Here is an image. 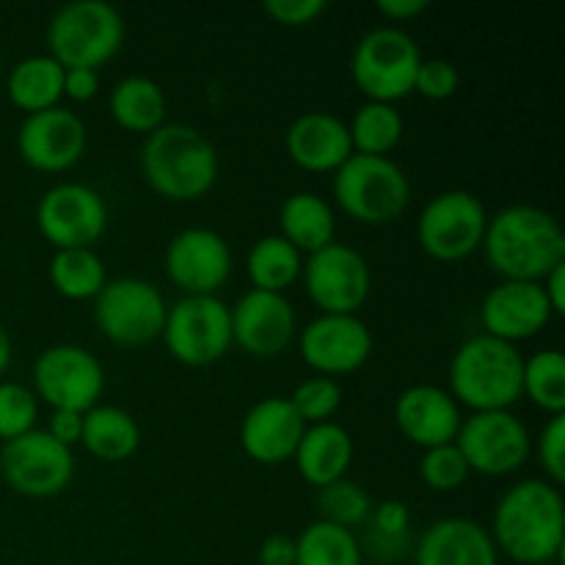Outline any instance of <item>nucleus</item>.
I'll return each instance as SVG.
<instances>
[{"label":"nucleus","mask_w":565,"mask_h":565,"mask_svg":"<svg viewBox=\"0 0 565 565\" xmlns=\"http://www.w3.org/2000/svg\"><path fill=\"white\" fill-rule=\"evenodd\" d=\"M497 552L522 565H546L563 555L565 502L561 486L524 478L505 489L491 516Z\"/></svg>","instance_id":"1"},{"label":"nucleus","mask_w":565,"mask_h":565,"mask_svg":"<svg viewBox=\"0 0 565 565\" xmlns=\"http://www.w3.org/2000/svg\"><path fill=\"white\" fill-rule=\"evenodd\" d=\"M480 248L502 279L541 281L565 263V232L550 210L516 202L489 215Z\"/></svg>","instance_id":"2"},{"label":"nucleus","mask_w":565,"mask_h":565,"mask_svg":"<svg viewBox=\"0 0 565 565\" xmlns=\"http://www.w3.org/2000/svg\"><path fill=\"white\" fill-rule=\"evenodd\" d=\"M141 174L160 196L193 202L218 180V149L199 127L163 121L158 130L143 136Z\"/></svg>","instance_id":"3"},{"label":"nucleus","mask_w":565,"mask_h":565,"mask_svg":"<svg viewBox=\"0 0 565 565\" xmlns=\"http://www.w3.org/2000/svg\"><path fill=\"white\" fill-rule=\"evenodd\" d=\"M522 370L524 356L516 345L478 331L452 353L447 392L456 397L458 406L472 412H505L522 401Z\"/></svg>","instance_id":"4"},{"label":"nucleus","mask_w":565,"mask_h":565,"mask_svg":"<svg viewBox=\"0 0 565 565\" xmlns=\"http://www.w3.org/2000/svg\"><path fill=\"white\" fill-rule=\"evenodd\" d=\"M331 191L353 221L370 226L401 218L412 202V180L390 154L353 152L334 171Z\"/></svg>","instance_id":"5"},{"label":"nucleus","mask_w":565,"mask_h":565,"mask_svg":"<svg viewBox=\"0 0 565 565\" xmlns=\"http://www.w3.org/2000/svg\"><path fill=\"white\" fill-rule=\"evenodd\" d=\"M125 17L105 0L64 3L47 25V47L58 64L99 70L125 44Z\"/></svg>","instance_id":"6"},{"label":"nucleus","mask_w":565,"mask_h":565,"mask_svg":"<svg viewBox=\"0 0 565 565\" xmlns=\"http://www.w3.org/2000/svg\"><path fill=\"white\" fill-rule=\"evenodd\" d=\"M423 50L401 25L370 28L353 47L351 75L359 92L375 103H397L414 92Z\"/></svg>","instance_id":"7"},{"label":"nucleus","mask_w":565,"mask_h":565,"mask_svg":"<svg viewBox=\"0 0 565 565\" xmlns=\"http://www.w3.org/2000/svg\"><path fill=\"white\" fill-rule=\"evenodd\" d=\"M166 312L169 303L160 287L141 276L108 279V285L94 298V323L114 345L138 348L158 340L163 334Z\"/></svg>","instance_id":"8"},{"label":"nucleus","mask_w":565,"mask_h":565,"mask_svg":"<svg viewBox=\"0 0 565 565\" xmlns=\"http://www.w3.org/2000/svg\"><path fill=\"white\" fill-rule=\"evenodd\" d=\"M163 342L177 362L207 367L232 348L230 303L218 296H182L166 312Z\"/></svg>","instance_id":"9"},{"label":"nucleus","mask_w":565,"mask_h":565,"mask_svg":"<svg viewBox=\"0 0 565 565\" xmlns=\"http://www.w3.org/2000/svg\"><path fill=\"white\" fill-rule=\"evenodd\" d=\"M489 210L483 199L463 188H450L430 199L417 218V241L428 257L458 263L483 243Z\"/></svg>","instance_id":"10"},{"label":"nucleus","mask_w":565,"mask_h":565,"mask_svg":"<svg viewBox=\"0 0 565 565\" xmlns=\"http://www.w3.org/2000/svg\"><path fill=\"white\" fill-rule=\"evenodd\" d=\"M105 392V367L88 348L58 342L44 348L33 362V395L50 408L86 414Z\"/></svg>","instance_id":"11"},{"label":"nucleus","mask_w":565,"mask_h":565,"mask_svg":"<svg viewBox=\"0 0 565 565\" xmlns=\"http://www.w3.org/2000/svg\"><path fill=\"white\" fill-rule=\"evenodd\" d=\"M301 281L315 307L326 315H359L373 290L367 257L348 243H329L307 254Z\"/></svg>","instance_id":"12"},{"label":"nucleus","mask_w":565,"mask_h":565,"mask_svg":"<svg viewBox=\"0 0 565 565\" xmlns=\"http://www.w3.org/2000/svg\"><path fill=\"white\" fill-rule=\"evenodd\" d=\"M0 475L6 486L22 497L44 500L55 497L75 478V452L61 445L44 428H33L17 439L3 441Z\"/></svg>","instance_id":"13"},{"label":"nucleus","mask_w":565,"mask_h":565,"mask_svg":"<svg viewBox=\"0 0 565 565\" xmlns=\"http://www.w3.org/2000/svg\"><path fill=\"white\" fill-rule=\"evenodd\" d=\"M456 447L467 458L469 472L502 478L519 472L527 463L533 452V436L511 408L472 412L458 428Z\"/></svg>","instance_id":"14"},{"label":"nucleus","mask_w":565,"mask_h":565,"mask_svg":"<svg viewBox=\"0 0 565 565\" xmlns=\"http://www.w3.org/2000/svg\"><path fill=\"white\" fill-rule=\"evenodd\" d=\"M36 226L55 248H94L108 230V204L86 182H55L39 196Z\"/></svg>","instance_id":"15"},{"label":"nucleus","mask_w":565,"mask_h":565,"mask_svg":"<svg viewBox=\"0 0 565 565\" xmlns=\"http://www.w3.org/2000/svg\"><path fill=\"white\" fill-rule=\"evenodd\" d=\"M163 265L171 285L185 296H218L232 274V248L210 226H185L166 246Z\"/></svg>","instance_id":"16"},{"label":"nucleus","mask_w":565,"mask_h":565,"mask_svg":"<svg viewBox=\"0 0 565 565\" xmlns=\"http://www.w3.org/2000/svg\"><path fill=\"white\" fill-rule=\"evenodd\" d=\"M301 359L315 375L356 373L373 356V331L359 315H326L309 320L298 334Z\"/></svg>","instance_id":"17"},{"label":"nucleus","mask_w":565,"mask_h":565,"mask_svg":"<svg viewBox=\"0 0 565 565\" xmlns=\"http://www.w3.org/2000/svg\"><path fill=\"white\" fill-rule=\"evenodd\" d=\"M88 127L77 110L66 105L25 114L17 130V149L31 169L66 171L86 154Z\"/></svg>","instance_id":"18"},{"label":"nucleus","mask_w":565,"mask_h":565,"mask_svg":"<svg viewBox=\"0 0 565 565\" xmlns=\"http://www.w3.org/2000/svg\"><path fill=\"white\" fill-rule=\"evenodd\" d=\"M232 342L248 356L270 359L279 356L296 340L298 318L290 298L285 292L246 290L230 307Z\"/></svg>","instance_id":"19"},{"label":"nucleus","mask_w":565,"mask_h":565,"mask_svg":"<svg viewBox=\"0 0 565 565\" xmlns=\"http://www.w3.org/2000/svg\"><path fill=\"white\" fill-rule=\"evenodd\" d=\"M552 318L555 312L546 301L541 281L502 279L480 301L483 334L511 345L539 337Z\"/></svg>","instance_id":"20"},{"label":"nucleus","mask_w":565,"mask_h":565,"mask_svg":"<svg viewBox=\"0 0 565 565\" xmlns=\"http://www.w3.org/2000/svg\"><path fill=\"white\" fill-rule=\"evenodd\" d=\"M461 423V406L445 386L412 384L395 401V425L423 450L456 441Z\"/></svg>","instance_id":"21"},{"label":"nucleus","mask_w":565,"mask_h":565,"mask_svg":"<svg viewBox=\"0 0 565 565\" xmlns=\"http://www.w3.org/2000/svg\"><path fill=\"white\" fill-rule=\"evenodd\" d=\"M307 423L298 417L287 397H263L246 412L241 423V447L252 461L274 467L296 456Z\"/></svg>","instance_id":"22"},{"label":"nucleus","mask_w":565,"mask_h":565,"mask_svg":"<svg viewBox=\"0 0 565 565\" xmlns=\"http://www.w3.org/2000/svg\"><path fill=\"white\" fill-rule=\"evenodd\" d=\"M414 565H500L489 527L467 516H445L419 533Z\"/></svg>","instance_id":"23"},{"label":"nucleus","mask_w":565,"mask_h":565,"mask_svg":"<svg viewBox=\"0 0 565 565\" xmlns=\"http://www.w3.org/2000/svg\"><path fill=\"white\" fill-rule=\"evenodd\" d=\"M287 154L307 171H331L334 174L353 154L348 121L331 110H307L296 116L285 132Z\"/></svg>","instance_id":"24"},{"label":"nucleus","mask_w":565,"mask_h":565,"mask_svg":"<svg viewBox=\"0 0 565 565\" xmlns=\"http://www.w3.org/2000/svg\"><path fill=\"white\" fill-rule=\"evenodd\" d=\"M296 461L298 475L307 480L315 489L337 483L348 475L353 463V436L345 425L334 423H318L307 425L301 441L296 447Z\"/></svg>","instance_id":"25"},{"label":"nucleus","mask_w":565,"mask_h":565,"mask_svg":"<svg viewBox=\"0 0 565 565\" xmlns=\"http://www.w3.org/2000/svg\"><path fill=\"white\" fill-rule=\"evenodd\" d=\"M279 235L301 254H315L337 241L334 207L315 191H296L279 207Z\"/></svg>","instance_id":"26"},{"label":"nucleus","mask_w":565,"mask_h":565,"mask_svg":"<svg viewBox=\"0 0 565 565\" xmlns=\"http://www.w3.org/2000/svg\"><path fill=\"white\" fill-rule=\"evenodd\" d=\"M81 445L105 463L127 461L141 445V428L127 408L97 403L83 414Z\"/></svg>","instance_id":"27"},{"label":"nucleus","mask_w":565,"mask_h":565,"mask_svg":"<svg viewBox=\"0 0 565 565\" xmlns=\"http://www.w3.org/2000/svg\"><path fill=\"white\" fill-rule=\"evenodd\" d=\"M108 110L119 127L149 136L166 121L169 99H166L163 86L154 77L127 75L110 88Z\"/></svg>","instance_id":"28"},{"label":"nucleus","mask_w":565,"mask_h":565,"mask_svg":"<svg viewBox=\"0 0 565 565\" xmlns=\"http://www.w3.org/2000/svg\"><path fill=\"white\" fill-rule=\"evenodd\" d=\"M9 99L25 114L61 105L64 97V64L50 53H33L17 61L6 77Z\"/></svg>","instance_id":"29"},{"label":"nucleus","mask_w":565,"mask_h":565,"mask_svg":"<svg viewBox=\"0 0 565 565\" xmlns=\"http://www.w3.org/2000/svg\"><path fill=\"white\" fill-rule=\"evenodd\" d=\"M303 254L287 243L279 232L252 243L246 254V274L254 290L285 292L301 279Z\"/></svg>","instance_id":"30"},{"label":"nucleus","mask_w":565,"mask_h":565,"mask_svg":"<svg viewBox=\"0 0 565 565\" xmlns=\"http://www.w3.org/2000/svg\"><path fill=\"white\" fill-rule=\"evenodd\" d=\"M47 276L53 290L70 301H94L108 285L105 259L94 248H55Z\"/></svg>","instance_id":"31"},{"label":"nucleus","mask_w":565,"mask_h":565,"mask_svg":"<svg viewBox=\"0 0 565 565\" xmlns=\"http://www.w3.org/2000/svg\"><path fill=\"white\" fill-rule=\"evenodd\" d=\"M364 550L356 533L318 519L296 539V565H362Z\"/></svg>","instance_id":"32"},{"label":"nucleus","mask_w":565,"mask_h":565,"mask_svg":"<svg viewBox=\"0 0 565 565\" xmlns=\"http://www.w3.org/2000/svg\"><path fill=\"white\" fill-rule=\"evenodd\" d=\"M406 121L395 103H375L367 99L359 105L353 119L348 121L353 152L359 154H390L401 143Z\"/></svg>","instance_id":"33"},{"label":"nucleus","mask_w":565,"mask_h":565,"mask_svg":"<svg viewBox=\"0 0 565 565\" xmlns=\"http://www.w3.org/2000/svg\"><path fill=\"white\" fill-rule=\"evenodd\" d=\"M522 397L546 414H565V356L557 348H544L524 356Z\"/></svg>","instance_id":"34"},{"label":"nucleus","mask_w":565,"mask_h":565,"mask_svg":"<svg viewBox=\"0 0 565 565\" xmlns=\"http://www.w3.org/2000/svg\"><path fill=\"white\" fill-rule=\"evenodd\" d=\"M367 550L375 561L395 563L412 550V513L401 500L375 502L367 519Z\"/></svg>","instance_id":"35"},{"label":"nucleus","mask_w":565,"mask_h":565,"mask_svg":"<svg viewBox=\"0 0 565 565\" xmlns=\"http://www.w3.org/2000/svg\"><path fill=\"white\" fill-rule=\"evenodd\" d=\"M373 497L353 480L342 478L337 483L318 489V513L323 522L340 524V527H359L367 524L370 511H373Z\"/></svg>","instance_id":"36"},{"label":"nucleus","mask_w":565,"mask_h":565,"mask_svg":"<svg viewBox=\"0 0 565 565\" xmlns=\"http://www.w3.org/2000/svg\"><path fill=\"white\" fill-rule=\"evenodd\" d=\"M287 401L307 425L329 423L342 406V386L329 375H309L287 395Z\"/></svg>","instance_id":"37"},{"label":"nucleus","mask_w":565,"mask_h":565,"mask_svg":"<svg viewBox=\"0 0 565 565\" xmlns=\"http://www.w3.org/2000/svg\"><path fill=\"white\" fill-rule=\"evenodd\" d=\"M39 397L20 381H0V439L11 441L36 428Z\"/></svg>","instance_id":"38"},{"label":"nucleus","mask_w":565,"mask_h":565,"mask_svg":"<svg viewBox=\"0 0 565 565\" xmlns=\"http://www.w3.org/2000/svg\"><path fill=\"white\" fill-rule=\"evenodd\" d=\"M419 478L428 489L447 494V491H458L467 483L469 463L456 447V441L430 447V450H423V458H419Z\"/></svg>","instance_id":"39"},{"label":"nucleus","mask_w":565,"mask_h":565,"mask_svg":"<svg viewBox=\"0 0 565 565\" xmlns=\"http://www.w3.org/2000/svg\"><path fill=\"white\" fill-rule=\"evenodd\" d=\"M461 86V72L450 58H423L419 61L414 92L425 99H447Z\"/></svg>","instance_id":"40"},{"label":"nucleus","mask_w":565,"mask_h":565,"mask_svg":"<svg viewBox=\"0 0 565 565\" xmlns=\"http://www.w3.org/2000/svg\"><path fill=\"white\" fill-rule=\"evenodd\" d=\"M535 450H539V461L544 467L546 480L561 486L565 480V414H552L546 419L539 441H535Z\"/></svg>","instance_id":"41"},{"label":"nucleus","mask_w":565,"mask_h":565,"mask_svg":"<svg viewBox=\"0 0 565 565\" xmlns=\"http://www.w3.org/2000/svg\"><path fill=\"white\" fill-rule=\"evenodd\" d=\"M263 9L279 25L301 28L312 25L318 17H323L329 3L326 0H265Z\"/></svg>","instance_id":"42"},{"label":"nucleus","mask_w":565,"mask_h":565,"mask_svg":"<svg viewBox=\"0 0 565 565\" xmlns=\"http://www.w3.org/2000/svg\"><path fill=\"white\" fill-rule=\"evenodd\" d=\"M99 92V70L88 66H64V97L86 103Z\"/></svg>","instance_id":"43"},{"label":"nucleus","mask_w":565,"mask_h":565,"mask_svg":"<svg viewBox=\"0 0 565 565\" xmlns=\"http://www.w3.org/2000/svg\"><path fill=\"white\" fill-rule=\"evenodd\" d=\"M47 430L55 441L66 447L81 445L83 434V414L81 412H66V408H53L47 419Z\"/></svg>","instance_id":"44"},{"label":"nucleus","mask_w":565,"mask_h":565,"mask_svg":"<svg viewBox=\"0 0 565 565\" xmlns=\"http://www.w3.org/2000/svg\"><path fill=\"white\" fill-rule=\"evenodd\" d=\"M257 565H296V539L274 533L259 544Z\"/></svg>","instance_id":"45"},{"label":"nucleus","mask_w":565,"mask_h":565,"mask_svg":"<svg viewBox=\"0 0 565 565\" xmlns=\"http://www.w3.org/2000/svg\"><path fill=\"white\" fill-rule=\"evenodd\" d=\"M541 287H544V296L550 301L552 312L563 315L565 312V263L552 268L550 274L541 279Z\"/></svg>","instance_id":"46"},{"label":"nucleus","mask_w":565,"mask_h":565,"mask_svg":"<svg viewBox=\"0 0 565 565\" xmlns=\"http://www.w3.org/2000/svg\"><path fill=\"white\" fill-rule=\"evenodd\" d=\"M428 9V0H379V11L395 22H406Z\"/></svg>","instance_id":"47"},{"label":"nucleus","mask_w":565,"mask_h":565,"mask_svg":"<svg viewBox=\"0 0 565 565\" xmlns=\"http://www.w3.org/2000/svg\"><path fill=\"white\" fill-rule=\"evenodd\" d=\"M11 353H14L11 337H9V331L0 326V381H3V373L9 370V364H11Z\"/></svg>","instance_id":"48"},{"label":"nucleus","mask_w":565,"mask_h":565,"mask_svg":"<svg viewBox=\"0 0 565 565\" xmlns=\"http://www.w3.org/2000/svg\"><path fill=\"white\" fill-rule=\"evenodd\" d=\"M0 72H3V50H0Z\"/></svg>","instance_id":"49"}]
</instances>
